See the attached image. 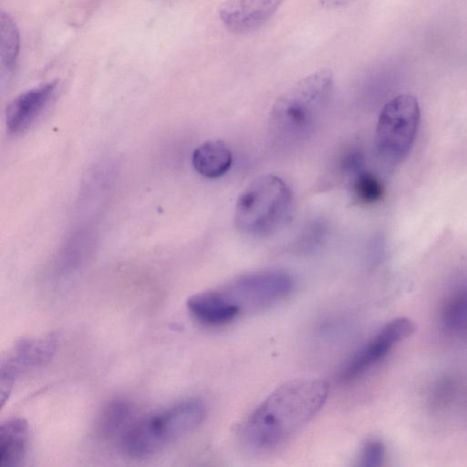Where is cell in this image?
Masks as SVG:
<instances>
[{"label": "cell", "mask_w": 467, "mask_h": 467, "mask_svg": "<svg viewBox=\"0 0 467 467\" xmlns=\"http://www.w3.org/2000/svg\"><path fill=\"white\" fill-rule=\"evenodd\" d=\"M186 305L191 315L205 326H223L237 317L217 289L193 295Z\"/></svg>", "instance_id": "obj_11"}, {"label": "cell", "mask_w": 467, "mask_h": 467, "mask_svg": "<svg viewBox=\"0 0 467 467\" xmlns=\"http://www.w3.org/2000/svg\"><path fill=\"white\" fill-rule=\"evenodd\" d=\"M386 448L384 443L377 439H370L362 447L359 464L365 467H379L385 461Z\"/></svg>", "instance_id": "obj_18"}, {"label": "cell", "mask_w": 467, "mask_h": 467, "mask_svg": "<svg viewBox=\"0 0 467 467\" xmlns=\"http://www.w3.org/2000/svg\"><path fill=\"white\" fill-rule=\"evenodd\" d=\"M28 425L22 418L6 420L0 427V467H15L25 457Z\"/></svg>", "instance_id": "obj_13"}, {"label": "cell", "mask_w": 467, "mask_h": 467, "mask_svg": "<svg viewBox=\"0 0 467 467\" xmlns=\"http://www.w3.org/2000/svg\"><path fill=\"white\" fill-rule=\"evenodd\" d=\"M333 86V72L328 68H321L300 79L280 95L270 112L274 133L288 141L309 136L322 118Z\"/></svg>", "instance_id": "obj_2"}, {"label": "cell", "mask_w": 467, "mask_h": 467, "mask_svg": "<svg viewBox=\"0 0 467 467\" xmlns=\"http://www.w3.org/2000/svg\"><path fill=\"white\" fill-rule=\"evenodd\" d=\"M440 320L449 333H467V285L453 289L442 302Z\"/></svg>", "instance_id": "obj_15"}, {"label": "cell", "mask_w": 467, "mask_h": 467, "mask_svg": "<svg viewBox=\"0 0 467 467\" xmlns=\"http://www.w3.org/2000/svg\"><path fill=\"white\" fill-rule=\"evenodd\" d=\"M352 192L356 201L369 205L382 199L384 187L377 176L362 170L354 175Z\"/></svg>", "instance_id": "obj_17"}, {"label": "cell", "mask_w": 467, "mask_h": 467, "mask_svg": "<svg viewBox=\"0 0 467 467\" xmlns=\"http://www.w3.org/2000/svg\"><path fill=\"white\" fill-rule=\"evenodd\" d=\"M415 329L407 317H398L386 324L368 342L358 349L344 365L339 379L351 382L380 362L400 341Z\"/></svg>", "instance_id": "obj_8"}, {"label": "cell", "mask_w": 467, "mask_h": 467, "mask_svg": "<svg viewBox=\"0 0 467 467\" xmlns=\"http://www.w3.org/2000/svg\"><path fill=\"white\" fill-rule=\"evenodd\" d=\"M293 287L294 281L286 273L266 271L239 276L217 290L239 317L279 302L291 293Z\"/></svg>", "instance_id": "obj_6"}, {"label": "cell", "mask_w": 467, "mask_h": 467, "mask_svg": "<svg viewBox=\"0 0 467 467\" xmlns=\"http://www.w3.org/2000/svg\"><path fill=\"white\" fill-rule=\"evenodd\" d=\"M232 151L222 140H209L197 147L192 155L194 170L203 177L223 176L231 167Z\"/></svg>", "instance_id": "obj_14"}, {"label": "cell", "mask_w": 467, "mask_h": 467, "mask_svg": "<svg viewBox=\"0 0 467 467\" xmlns=\"http://www.w3.org/2000/svg\"><path fill=\"white\" fill-rule=\"evenodd\" d=\"M351 0H319V4L325 8H337L348 5Z\"/></svg>", "instance_id": "obj_19"}, {"label": "cell", "mask_w": 467, "mask_h": 467, "mask_svg": "<svg viewBox=\"0 0 467 467\" xmlns=\"http://www.w3.org/2000/svg\"><path fill=\"white\" fill-rule=\"evenodd\" d=\"M132 405L122 399L108 402L100 410L96 422L98 435L104 440H121L123 435L135 421Z\"/></svg>", "instance_id": "obj_12"}, {"label": "cell", "mask_w": 467, "mask_h": 467, "mask_svg": "<svg viewBox=\"0 0 467 467\" xmlns=\"http://www.w3.org/2000/svg\"><path fill=\"white\" fill-rule=\"evenodd\" d=\"M293 206V194L285 181L274 174H265L254 179L239 195L234 223L245 234L267 236L290 221Z\"/></svg>", "instance_id": "obj_4"}, {"label": "cell", "mask_w": 467, "mask_h": 467, "mask_svg": "<svg viewBox=\"0 0 467 467\" xmlns=\"http://www.w3.org/2000/svg\"><path fill=\"white\" fill-rule=\"evenodd\" d=\"M57 347V337L53 333L23 338L16 342L2 358L0 368V393L2 405L7 399L15 380L23 372L47 364Z\"/></svg>", "instance_id": "obj_7"}, {"label": "cell", "mask_w": 467, "mask_h": 467, "mask_svg": "<svg viewBox=\"0 0 467 467\" xmlns=\"http://www.w3.org/2000/svg\"><path fill=\"white\" fill-rule=\"evenodd\" d=\"M206 408L192 399L136 419L119 441L122 451L132 458H144L196 430L204 420Z\"/></svg>", "instance_id": "obj_3"}, {"label": "cell", "mask_w": 467, "mask_h": 467, "mask_svg": "<svg viewBox=\"0 0 467 467\" xmlns=\"http://www.w3.org/2000/svg\"><path fill=\"white\" fill-rule=\"evenodd\" d=\"M283 0H225L219 16L223 26L234 34H247L267 22Z\"/></svg>", "instance_id": "obj_9"}, {"label": "cell", "mask_w": 467, "mask_h": 467, "mask_svg": "<svg viewBox=\"0 0 467 467\" xmlns=\"http://www.w3.org/2000/svg\"><path fill=\"white\" fill-rule=\"evenodd\" d=\"M57 87V82H49L27 90L16 97L5 112L8 131L17 134L26 130L43 112Z\"/></svg>", "instance_id": "obj_10"}, {"label": "cell", "mask_w": 467, "mask_h": 467, "mask_svg": "<svg viewBox=\"0 0 467 467\" xmlns=\"http://www.w3.org/2000/svg\"><path fill=\"white\" fill-rule=\"evenodd\" d=\"M1 68L3 73L13 72L19 53V34L16 23L6 14H1Z\"/></svg>", "instance_id": "obj_16"}, {"label": "cell", "mask_w": 467, "mask_h": 467, "mask_svg": "<svg viewBox=\"0 0 467 467\" xmlns=\"http://www.w3.org/2000/svg\"><path fill=\"white\" fill-rule=\"evenodd\" d=\"M420 118V106L412 95H399L385 104L375 134L378 153L384 161L396 164L408 156L417 136Z\"/></svg>", "instance_id": "obj_5"}, {"label": "cell", "mask_w": 467, "mask_h": 467, "mask_svg": "<svg viewBox=\"0 0 467 467\" xmlns=\"http://www.w3.org/2000/svg\"><path fill=\"white\" fill-rule=\"evenodd\" d=\"M328 385L320 379H295L274 390L241 429L244 442L269 450L286 441L306 425L325 404Z\"/></svg>", "instance_id": "obj_1"}]
</instances>
